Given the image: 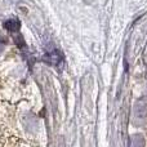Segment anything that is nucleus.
<instances>
[{
  "label": "nucleus",
  "instance_id": "f257e3e1",
  "mask_svg": "<svg viewBox=\"0 0 147 147\" xmlns=\"http://www.w3.org/2000/svg\"><path fill=\"white\" fill-rule=\"evenodd\" d=\"M62 59V56H61V53L59 52H53V53H51V54H47V57H45V61H48L51 65H53V66H57V65L59 63V61Z\"/></svg>",
  "mask_w": 147,
  "mask_h": 147
},
{
  "label": "nucleus",
  "instance_id": "f03ea898",
  "mask_svg": "<svg viewBox=\"0 0 147 147\" xmlns=\"http://www.w3.org/2000/svg\"><path fill=\"white\" fill-rule=\"evenodd\" d=\"M4 26H5V28L9 30V31H17L18 28H20V21L9 20V21H7V22L4 23Z\"/></svg>",
  "mask_w": 147,
  "mask_h": 147
},
{
  "label": "nucleus",
  "instance_id": "7ed1b4c3",
  "mask_svg": "<svg viewBox=\"0 0 147 147\" xmlns=\"http://www.w3.org/2000/svg\"><path fill=\"white\" fill-rule=\"evenodd\" d=\"M1 52H3V45L0 44V53H1Z\"/></svg>",
  "mask_w": 147,
  "mask_h": 147
}]
</instances>
